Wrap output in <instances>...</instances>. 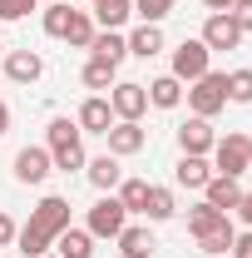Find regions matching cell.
<instances>
[{
	"label": "cell",
	"mask_w": 252,
	"mask_h": 258,
	"mask_svg": "<svg viewBox=\"0 0 252 258\" xmlns=\"http://www.w3.org/2000/svg\"><path fill=\"white\" fill-rule=\"evenodd\" d=\"M64 228H69V199L45 194V199L30 209V224L15 233V243H20V253H25V258H40V253L55 248V238H60Z\"/></svg>",
	"instance_id": "cell-1"
},
{
	"label": "cell",
	"mask_w": 252,
	"mask_h": 258,
	"mask_svg": "<svg viewBox=\"0 0 252 258\" xmlns=\"http://www.w3.org/2000/svg\"><path fill=\"white\" fill-rule=\"evenodd\" d=\"M45 149H50V159H55V169H84V134H79V124L74 119H50V129H45Z\"/></svg>",
	"instance_id": "cell-2"
},
{
	"label": "cell",
	"mask_w": 252,
	"mask_h": 258,
	"mask_svg": "<svg viewBox=\"0 0 252 258\" xmlns=\"http://www.w3.org/2000/svg\"><path fill=\"white\" fill-rule=\"evenodd\" d=\"M188 109L198 114V119H213L218 109H227V75H218V70H208L203 80H193L188 90Z\"/></svg>",
	"instance_id": "cell-3"
},
{
	"label": "cell",
	"mask_w": 252,
	"mask_h": 258,
	"mask_svg": "<svg viewBox=\"0 0 252 258\" xmlns=\"http://www.w3.org/2000/svg\"><path fill=\"white\" fill-rule=\"evenodd\" d=\"M252 169V139L247 134H227L213 144V174H227V179H242Z\"/></svg>",
	"instance_id": "cell-4"
},
{
	"label": "cell",
	"mask_w": 252,
	"mask_h": 258,
	"mask_svg": "<svg viewBox=\"0 0 252 258\" xmlns=\"http://www.w3.org/2000/svg\"><path fill=\"white\" fill-rule=\"evenodd\" d=\"M84 228H89L94 238H119L129 228V209L119 204V194H99V204L89 209V224Z\"/></svg>",
	"instance_id": "cell-5"
},
{
	"label": "cell",
	"mask_w": 252,
	"mask_h": 258,
	"mask_svg": "<svg viewBox=\"0 0 252 258\" xmlns=\"http://www.w3.org/2000/svg\"><path fill=\"white\" fill-rule=\"evenodd\" d=\"M208 70H213V50H208L203 40H183V45L173 50V70H168V75L183 80V85H193V80H203Z\"/></svg>",
	"instance_id": "cell-6"
},
{
	"label": "cell",
	"mask_w": 252,
	"mask_h": 258,
	"mask_svg": "<svg viewBox=\"0 0 252 258\" xmlns=\"http://www.w3.org/2000/svg\"><path fill=\"white\" fill-rule=\"evenodd\" d=\"M104 139H109V154L114 159H129V154H139L144 144H149V134L139 119H114V124L104 129Z\"/></svg>",
	"instance_id": "cell-7"
},
{
	"label": "cell",
	"mask_w": 252,
	"mask_h": 258,
	"mask_svg": "<svg viewBox=\"0 0 252 258\" xmlns=\"http://www.w3.org/2000/svg\"><path fill=\"white\" fill-rule=\"evenodd\" d=\"M109 109H114V119H144V109H149V90L134 85V80H119V85L109 90Z\"/></svg>",
	"instance_id": "cell-8"
},
{
	"label": "cell",
	"mask_w": 252,
	"mask_h": 258,
	"mask_svg": "<svg viewBox=\"0 0 252 258\" xmlns=\"http://www.w3.org/2000/svg\"><path fill=\"white\" fill-rule=\"evenodd\" d=\"M50 174H55V159H50L45 144H25V149L15 154V179H20V184H45Z\"/></svg>",
	"instance_id": "cell-9"
},
{
	"label": "cell",
	"mask_w": 252,
	"mask_h": 258,
	"mask_svg": "<svg viewBox=\"0 0 252 258\" xmlns=\"http://www.w3.org/2000/svg\"><path fill=\"white\" fill-rule=\"evenodd\" d=\"M198 40H203L208 50H237V45H242V30L232 25V15H227V10H213Z\"/></svg>",
	"instance_id": "cell-10"
},
{
	"label": "cell",
	"mask_w": 252,
	"mask_h": 258,
	"mask_svg": "<svg viewBox=\"0 0 252 258\" xmlns=\"http://www.w3.org/2000/svg\"><path fill=\"white\" fill-rule=\"evenodd\" d=\"M213 144H218V134H213L208 119L193 114L188 124H178V149H183V154H213Z\"/></svg>",
	"instance_id": "cell-11"
},
{
	"label": "cell",
	"mask_w": 252,
	"mask_h": 258,
	"mask_svg": "<svg viewBox=\"0 0 252 258\" xmlns=\"http://www.w3.org/2000/svg\"><path fill=\"white\" fill-rule=\"evenodd\" d=\"M74 124H79V134H104V129L114 124V109H109V99H104V95H89L84 104H79Z\"/></svg>",
	"instance_id": "cell-12"
},
{
	"label": "cell",
	"mask_w": 252,
	"mask_h": 258,
	"mask_svg": "<svg viewBox=\"0 0 252 258\" xmlns=\"http://www.w3.org/2000/svg\"><path fill=\"white\" fill-rule=\"evenodd\" d=\"M5 75H10L15 85H35V80L45 75V60H40L35 50H10V55H5Z\"/></svg>",
	"instance_id": "cell-13"
},
{
	"label": "cell",
	"mask_w": 252,
	"mask_h": 258,
	"mask_svg": "<svg viewBox=\"0 0 252 258\" xmlns=\"http://www.w3.org/2000/svg\"><path fill=\"white\" fill-rule=\"evenodd\" d=\"M203 199H208L213 209H222V214H232V209H237V199H242V184H237V179H227V174H213V179L203 184Z\"/></svg>",
	"instance_id": "cell-14"
},
{
	"label": "cell",
	"mask_w": 252,
	"mask_h": 258,
	"mask_svg": "<svg viewBox=\"0 0 252 258\" xmlns=\"http://www.w3.org/2000/svg\"><path fill=\"white\" fill-rule=\"evenodd\" d=\"M173 179H178L183 189H203V184L213 179V164H208V154H183V159L173 164Z\"/></svg>",
	"instance_id": "cell-15"
},
{
	"label": "cell",
	"mask_w": 252,
	"mask_h": 258,
	"mask_svg": "<svg viewBox=\"0 0 252 258\" xmlns=\"http://www.w3.org/2000/svg\"><path fill=\"white\" fill-rule=\"evenodd\" d=\"M84 174H89V184H94L99 194H114V189H119V179H124V169H119V159H114V154L89 159V164H84Z\"/></svg>",
	"instance_id": "cell-16"
},
{
	"label": "cell",
	"mask_w": 252,
	"mask_h": 258,
	"mask_svg": "<svg viewBox=\"0 0 252 258\" xmlns=\"http://www.w3.org/2000/svg\"><path fill=\"white\" fill-rule=\"evenodd\" d=\"M89 55H94V60H109V64H124V55H129V35H119V30H94Z\"/></svg>",
	"instance_id": "cell-17"
},
{
	"label": "cell",
	"mask_w": 252,
	"mask_h": 258,
	"mask_svg": "<svg viewBox=\"0 0 252 258\" xmlns=\"http://www.w3.org/2000/svg\"><path fill=\"white\" fill-rule=\"evenodd\" d=\"M144 90H149V104H154V109H178V104H183V80H173V75H158Z\"/></svg>",
	"instance_id": "cell-18"
},
{
	"label": "cell",
	"mask_w": 252,
	"mask_h": 258,
	"mask_svg": "<svg viewBox=\"0 0 252 258\" xmlns=\"http://www.w3.org/2000/svg\"><path fill=\"white\" fill-rule=\"evenodd\" d=\"M55 253H60V258H94V233L69 224L60 238H55Z\"/></svg>",
	"instance_id": "cell-19"
},
{
	"label": "cell",
	"mask_w": 252,
	"mask_h": 258,
	"mask_svg": "<svg viewBox=\"0 0 252 258\" xmlns=\"http://www.w3.org/2000/svg\"><path fill=\"white\" fill-rule=\"evenodd\" d=\"M232 238H237V228H232L227 219H222L218 228H208V233H198V248H203L208 258H227V253H232Z\"/></svg>",
	"instance_id": "cell-20"
},
{
	"label": "cell",
	"mask_w": 252,
	"mask_h": 258,
	"mask_svg": "<svg viewBox=\"0 0 252 258\" xmlns=\"http://www.w3.org/2000/svg\"><path fill=\"white\" fill-rule=\"evenodd\" d=\"M144 214H149L154 224H168V219L178 214V199H173V189H163V184H149V204H144Z\"/></svg>",
	"instance_id": "cell-21"
},
{
	"label": "cell",
	"mask_w": 252,
	"mask_h": 258,
	"mask_svg": "<svg viewBox=\"0 0 252 258\" xmlns=\"http://www.w3.org/2000/svg\"><path fill=\"white\" fill-rule=\"evenodd\" d=\"M154 248H158V243H154L149 228H134V224H129L124 233H119V253H124V258H154Z\"/></svg>",
	"instance_id": "cell-22"
},
{
	"label": "cell",
	"mask_w": 252,
	"mask_h": 258,
	"mask_svg": "<svg viewBox=\"0 0 252 258\" xmlns=\"http://www.w3.org/2000/svg\"><path fill=\"white\" fill-rule=\"evenodd\" d=\"M129 15H134V0H94V20H99V30H119Z\"/></svg>",
	"instance_id": "cell-23"
},
{
	"label": "cell",
	"mask_w": 252,
	"mask_h": 258,
	"mask_svg": "<svg viewBox=\"0 0 252 258\" xmlns=\"http://www.w3.org/2000/svg\"><path fill=\"white\" fill-rule=\"evenodd\" d=\"M158 50H163V30H158V25H139V30L129 35V55H139V60H154Z\"/></svg>",
	"instance_id": "cell-24"
},
{
	"label": "cell",
	"mask_w": 252,
	"mask_h": 258,
	"mask_svg": "<svg viewBox=\"0 0 252 258\" xmlns=\"http://www.w3.org/2000/svg\"><path fill=\"white\" fill-rule=\"evenodd\" d=\"M114 85H119V64L89 55V64H84V90H114Z\"/></svg>",
	"instance_id": "cell-25"
},
{
	"label": "cell",
	"mask_w": 252,
	"mask_h": 258,
	"mask_svg": "<svg viewBox=\"0 0 252 258\" xmlns=\"http://www.w3.org/2000/svg\"><path fill=\"white\" fill-rule=\"evenodd\" d=\"M119 204H124L129 214H144V204H149V179H119Z\"/></svg>",
	"instance_id": "cell-26"
},
{
	"label": "cell",
	"mask_w": 252,
	"mask_h": 258,
	"mask_svg": "<svg viewBox=\"0 0 252 258\" xmlns=\"http://www.w3.org/2000/svg\"><path fill=\"white\" fill-rule=\"evenodd\" d=\"M222 219H227V214H222V209H213V204L203 199L198 209H188V233H193V238H198V233H208V228H218Z\"/></svg>",
	"instance_id": "cell-27"
},
{
	"label": "cell",
	"mask_w": 252,
	"mask_h": 258,
	"mask_svg": "<svg viewBox=\"0 0 252 258\" xmlns=\"http://www.w3.org/2000/svg\"><path fill=\"white\" fill-rule=\"evenodd\" d=\"M69 20H74V5H50V10H45V35H55V40H64V35H69Z\"/></svg>",
	"instance_id": "cell-28"
},
{
	"label": "cell",
	"mask_w": 252,
	"mask_h": 258,
	"mask_svg": "<svg viewBox=\"0 0 252 258\" xmlns=\"http://www.w3.org/2000/svg\"><path fill=\"white\" fill-rule=\"evenodd\" d=\"M74 50H89V40H94V20L84 15V10H74V20H69V35H64Z\"/></svg>",
	"instance_id": "cell-29"
},
{
	"label": "cell",
	"mask_w": 252,
	"mask_h": 258,
	"mask_svg": "<svg viewBox=\"0 0 252 258\" xmlns=\"http://www.w3.org/2000/svg\"><path fill=\"white\" fill-rule=\"evenodd\" d=\"M173 5H178V0H134V15H139L144 25H158L163 15H173Z\"/></svg>",
	"instance_id": "cell-30"
},
{
	"label": "cell",
	"mask_w": 252,
	"mask_h": 258,
	"mask_svg": "<svg viewBox=\"0 0 252 258\" xmlns=\"http://www.w3.org/2000/svg\"><path fill=\"white\" fill-rule=\"evenodd\" d=\"M227 99L232 104H252V70H232L227 75Z\"/></svg>",
	"instance_id": "cell-31"
},
{
	"label": "cell",
	"mask_w": 252,
	"mask_h": 258,
	"mask_svg": "<svg viewBox=\"0 0 252 258\" xmlns=\"http://www.w3.org/2000/svg\"><path fill=\"white\" fill-rule=\"evenodd\" d=\"M30 10H35V0H0V20H5V25H10V20H25Z\"/></svg>",
	"instance_id": "cell-32"
},
{
	"label": "cell",
	"mask_w": 252,
	"mask_h": 258,
	"mask_svg": "<svg viewBox=\"0 0 252 258\" xmlns=\"http://www.w3.org/2000/svg\"><path fill=\"white\" fill-rule=\"evenodd\" d=\"M227 15H232V25H237L242 35H252V0H232Z\"/></svg>",
	"instance_id": "cell-33"
},
{
	"label": "cell",
	"mask_w": 252,
	"mask_h": 258,
	"mask_svg": "<svg viewBox=\"0 0 252 258\" xmlns=\"http://www.w3.org/2000/svg\"><path fill=\"white\" fill-rule=\"evenodd\" d=\"M15 233H20L15 219H10V214H0V248H10V243H15Z\"/></svg>",
	"instance_id": "cell-34"
},
{
	"label": "cell",
	"mask_w": 252,
	"mask_h": 258,
	"mask_svg": "<svg viewBox=\"0 0 252 258\" xmlns=\"http://www.w3.org/2000/svg\"><path fill=\"white\" fill-rule=\"evenodd\" d=\"M232 258H252V228H247V233H237V238H232Z\"/></svg>",
	"instance_id": "cell-35"
},
{
	"label": "cell",
	"mask_w": 252,
	"mask_h": 258,
	"mask_svg": "<svg viewBox=\"0 0 252 258\" xmlns=\"http://www.w3.org/2000/svg\"><path fill=\"white\" fill-rule=\"evenodd\" d=\"M232 214H242V224L252 228V189H242V199H237V209Z\"/></svg>",
	"instance_id": "cell-36"
},
{
	"label": "cell",
	"mask_w": 252,
	"mask_h": 258,
	"mask_svg": "<svg viewBox=\"0 0 252 258\" xmlns=\"http://www.w3.org/2000/svg\"><path fill=\"white\" fill-rule=\"evenodd\" d=\"M10 134V104H0V139Z\"/></svg>",
	"instance_id": "cell-37"
},
{
	"label": "cell",
	"mask_w": 252,
	"mask_h": 258,
	"mask_svg": "<svg viewBox=\"0 0 252 258\" xmlns=\"http://www.w3.org/2000/svg\"><path fill=\"white\" fill-rule=\"evenodd\" d=\"M208 10H232V0H203Z\"/></svg>",
	"instance_id": "cell-38"
},
{
	"label": "cell",
	"mask_w": 252,
	"mask_h": 258,
	"mask_svg": "<svg viewBox=\"0 0 252 258\" xmlns=\"http://www.w3.org/2000/svg\"><path fill=\"white\" fill-rule=\"evenodd\" d=\"M40 258H60V253H40Z\"/></svg>",
	"instance_id": "cell-39"
},
{
	"label": "cell",
	"mask_w": 252,
	"mask_h": 258,
	"mask_svg": "<svg viewBox=\"0 0 252 258\" xmlns=\"http://www.w3.org/2000/svg\"><path fill=\"white\" fill-rule=\"evenodd\" d=\"M64 5H79V0H64Z\"/></svg>",
	"instance_id": "cell-40"
},
{
	"label": "cell",
	"mask_w": 252,
	"mask_h": 258,
	"mask_svg": "<svg viewBox=\"0 0 252 258\" xmlns=\"http://www.w3.org/2000/svg\"><path fill=\"white\" fill-rule=\"evenodd\" d=\"M0 50H5V40H0Z\"/></svg>",
	"instance_id": "cell-41"
}]
</instances>
